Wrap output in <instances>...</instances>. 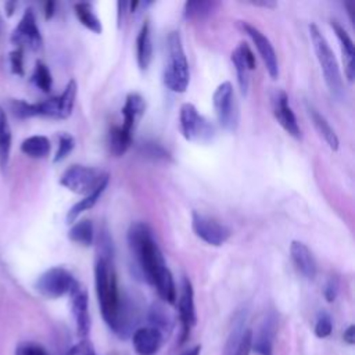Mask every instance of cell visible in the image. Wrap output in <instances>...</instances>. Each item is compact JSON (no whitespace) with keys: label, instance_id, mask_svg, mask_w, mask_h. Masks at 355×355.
Returning <instances> with one entry per match:
<instances>
[{"label":"cell","instance_id":"1","mask_svg":"<svg viewBox=\"0 0 355 355\" xmlns=\"http://www.w3.org/2000/svg\"><path fill=\"white\" fill-rule=\"evenodd\" d=\"M128 244L143 279L155 287L162 301L175 304L178 298L175 280L151 227L144 222L132 223L128 230Z\"/></svg>","mask_w":355,"mask_h":355},{"label":"cell","instance_id":"2","mask_svg":"<svg viewBox=\"0 0 355 355\" xmlns=\"http://www.w3.org/2000/svg\"><path fill=\"white\" fill-rule=\"evenodd\" d=\"M94 284L104 322L114 333L125 336L129 330L130 315L129 305L119 291L114 258L97 257L94 265Z\"/></svg>","mask_w":355,"mask_h":355},{"label":"cell","instance_id":"3","mask_svg":"<svg viewBox=\"0 0 355 355\" xmlns=\"http://www.w3.org/2000/svg\"><path fill=\"white\" fill-rule=\"evenodd\" d=\"M190 82L189 62L183 50L180 33L172 31L166 39V62L164 69V83L175 93H184Z\"/></svg>","mask_w":355,"mask_h":355},{"label":"cell","instance_id":"4","mask_svg":"<svg viewBox=\"0 0 355 355\" xmlns=\"http://www.w3.org/2000/svg\"><path fill=\"white\" fill-rule=\"evenodd\" d=\"M308 28H309V36H311V42H312L316 58L324 78V83L334 98L343 100L344 86H343V78H341V72H340L336 55L330 49L326 37L319 31V28L315 24H311Z\"/></svg>","mask_w":355,"mask_h":355},{"label":"cell","instance_id":"5","mask_svg":"<svg viewBox=\"0 0 355 355\" xmlns=\"http://www.w3.org/2000/svg\"><path fill=\"white\" fill-rule=\"evenodd\" d=\"M179 125L183 137L189 141L208 143L215 136L214 125L205 116H202L191 103L182 104Z\"/></svg>","mask_w":355,"mask_h":355},{"label":"cell","instance_id":"6","mask_svg":"<svg viewBox=\"0 0 355 355\" xmlns=\"http://www.w3.org/2000/svg\"><path fill=\"white\" fill-rule=\"evenodd\" d=\"M212 103L219 125L229 132H234L239 126V105L230 82H222L215 89Z\"/></svg>","mask_w":355,"mask_h":355},{"label":"cell","instance_id":"7","mask_svg":"<svg viewBox=\"0 0 355 355\" xmlns=\"http://www.w3.org/2000/svg\"><path fill=\"white\" fill-rule=\"evenodd\" d=\"M76 283V279L69 270L61 266H53L37 277L35 288L46 298H60L69 294Z\"/></svg>","mask_w":355,"mask_h":355},{"label":"cell","instance_id":"8","mask_svg":"<svg viewBox=\"0 0 355 355\" xmlns=\"http://www.w3.org/2000/svg\"><path fill=\"white\" fill-rule=\"evenodd\" d=\"M103 176L104 173L96 168L86 165H71L61 175L60 184L75 194L87 196L97 187Z\"/></svg>","mask_w":355,"mask_h":355},{"label":"cell","instance_id":"9","mask_svg":"<svg viewBox=\"0 0 355 355\" xmlns=\"http://www.w3.org/2000/svg\"><path fill=\"white\" fill-rule=\"evenodd\" d=\"M191 227L198 239L214 247L222 245L230 237V229L227 226L197 211L191 215Z\"/></svg>","mask_w":355,"mask_h":355},{"label":"cell","instance_id":"10","mask_svg":"<svg viewBox=\"0 0 355 355\" xmlns=\"http://www.w3.org/2000/svg\"><path fill=\"white\" fill-rule=\"evenodd\" d=\"M239 26L252 40L259 57L262 58V62H263L269 76L272 79H276L279 76V62H277V55H276V51H275L270 40L258 28H255L254 25H251L245 21H240Z\"/></svg>","mask_w":355,"mask_h":355},{"label":"cell","instance_id":"11","mask_svg":"<svg viewBox=\"0 0 355 355\" xmlns=\"http://www.w3.org/2000/svg\"><path fill=\"white\" fill-rule=\"evenodd\" d=\"M11 42L17 47H28L37 51L43 46V39L36 24V15L32 8H26L21 21L11 33Z\"/></svg>","mask_w":355,"mask_h":355},{"label":"cell","instance_id":"12","mask_svg":"<svg viewBox=\"0 0 355 355\" xmlns=\"http://www.w3.org/2000/svg\"><path fill=\"white\" fill-rule=\"evenodd\" d=\"M178 311H179V320H180V344H183L190 333L191 329L197 323L196 306H194V290L189 277L182 279L180 284V294L178 298Z\"/></svg>","mask_w":355,"mask_h":355},{"label":"cell","instance_id":"13","mask_svg":"<svg viewBox=\"0 0 355 355\" xmlns=\"http://www.w3.org/2000/svg\"><path fill=\"white\" fill-rule=\"evenodd\" d=\"M71 311L76 326V333L82 340H86L90 330V315H89V298L86 290L79 284L73 286L69 293Z\"/></svg>","mask_w":355,"mask_h":355},{"label":"cell","instance_id":"14","mask_svg":"<svg viewBox=\"0 0 355 355\" xmlns=\"http://www.w3.org/2000/svg\"><path fill=\"white\" fill-rule=\"evenodd\" d=\"M272 105H273V115L276 118V121L279 122V125L295 140L301 139V129L300 125L297 122L295 114L293 112L290 103H288V97L286 94V92L283 90H277L275 92L273 97H272Z\"/></svg>","mask_w":355,"mask_h":355},{"label":"cell","instance_id":"15","mask_svg":"<svg viewBox=\"0 0 355 355\" xmlns=\"http://www.w3.org/2000/svg\"><path fill=\"white\" fill-rule=\"evenodd\" d=\"M277 330V318L273 312H269L262 319L255 336L252 334L251 351L258 355H273V343Z\"/></svg>","mask_w":355,"mask_h":355},{"label":"cell","instance_id":"16","mask_svg":"<svg viewBox=\"0 0 355 355\" xmlns=\"http://www.w3.org/2000/svg\"><path fill=\"white\" fill-rule=\"evenodd\" d=\"M164 343V334L151 327H139L132 336L133 349L137 355H155Z\"/></svg>","mask_w":355,"mask_h":355},{"label":"cell","instance_id":"17","mask_svg":"<svg viewBox=\"0 0 355 355\" xmlns=\"http://www.w3.org/2000/svg\"><path fill=\"white\" fill-rule=\"evenodd\" d=\"M290 257L297 270L308 280H313L318 272L316 261L312 251L298 240H293L290 244Z\"/></svg>","mask_w":355,"mask_h":355},{"label":"cell","instance_id":"18","mask_svg":"<svg viewBox=\"0 0 355 355\" xmlns=\"http://www.w3.org/2000/svg\"><path fill=\"white\" fill-rule=\"evenodd\" d=\"M146 111V101L139 93H129L125 98V104L122 107L123 123L122 128L130 133H133L137 122L143 116Z\"/></svg>","mask_w":355,"mask_h":355},{"label":"cell","instance_id":"19","mask_svg":"<svg viewBox=\"0 0 355 355\" xmlns=\"http://www.w3.org/2000/svg\"><path fill=\"white\" fill-rule=\"evenodd\" d=\"M330 25H331V28H333V31H334V33H336V36L340 42V46H341V53H343V58H344V62H345V69H344L345 76H347L348 82H352L354 76H355L354 42L349 37V35L347 33V31L336 19H331Z\"/></svg>","mask_w":355,"mask_h":355},{"label":"cell","instance_id":"20","mask_svg":"<svg viewBox=\"0 0 355 355\" xmlns=\"http://www.w3.org/2000/svg\"><path fill=\"white\" fill-rule=\"evenodd\" d=\"M108 180H110V175H108V173H104V176H103V179L100 180V183L97 184V187H96L92 193H89L87 196H85L82 200H79L76 204H73V205L69 208V211L67 212V216H65L67 223H73V222H76L78 216H79L82 212H85V211L90 209L92 207H94V204L100 200V197L103 196L104 190L107 189Z\"/></svg>","mask_w":355,"mask_h":355},{"label":"cell","instance_id":"21","mask_svg":"<svg viewBox=\"0 0 355 355\" xmlns=\"http://www.w3.org/2000/svg\"><path fill=\"white\" fill-rule=\"evenodd\" d=\"M136 58H137V65L141 71H146L151 64L153 42H151L148 21H146L139 31V35L136 39Z\"/></svg>","mask_w":355,"mask_h":355},{"label":"cell","instance_id":"22","mask_svg":"<svg viewBox=\"0 0 355 355\" xmlns=\"http://www.w3.org/2000/svg\"><path fill=\"white\" fill-rule=\"evenodd\" d=\"M306 110H308V115L315 126V129L318 130V133L323 137V140L326 141V144L333 150V151H337L338 150V146H340V141H338V137L334 132V129L330 126V123L327 122V119L318 111L315 110L312 105H306Z\"/></svg>","mask_w":355,"mask_h":355},{"label":"cell","instance_id":"23","mask_svg":"<svg viewBox=\"0 0 355 355\" xmlns=\"http://www.w3.org/2000/svg\"><path fill=\"white\" fill-rule=\"evenodd\" d=\"M21 151L28 155L29 158H35V159H42L46 158L50 154L51 150V144L50 140L46 136L42 135H35L31 137H26L22 143H21Z\"/></svg>","mask_w":355,"mask_h":355},{"label":"cell","instance_id":"24","mask_svg":"<svg viewBox=\"0 0 355 355\" xmlns=\"http://www.w3.org/2000/svg\"><path fill=\"white\" fill-rule=\"evenodd\" d=\"M11 143H12V135H11V128L7 119V114L4 108L0 107V168L1 171H6L8 166Z\"/></svg>","mask_w":355,"mask_h":355},{"label":"cell","instance_id":"25","mask_svg":"<svg viewBox=\"0 0 355 355\" xmlns=\"http://www.w3.org/2000/svg\"><path fill=\"white\" fill-rule=\"evenodd\" d=\"M132 144V133L122 126H112L108 133V150L114 157L123 155Z\"/></svg>","mask_w":355,"mask_h":355},{"label":"cell","instance_id":"26","mask_svg":"<svg viewBox=\"0 0 355 355\" xmlns=\"http://www.w3.org/2000/svg\"><path fill=\"white\" fill-rule=\"evenodd\" d=\"M68 239L83 247L92 245L94 241V227L92 220L82 219L73 222V225L68 230Z\"/></svg>","mask_w":355,"mask_h":355},{"label":"cell","instance_id":"27","mask_svg":"<svg viewBox=\"0 0 355 355\" xmlns=\"http://www.w3.org/2000/svg\"><path fill=\"white\" fill-rule=\"evenodd\" d=\"M73 11L79 22L87 28L89 31L100 35L103 32V25L97 14L94 12V8L90 3H76L73 6Z\"/></svg>","mask_w":355,"mask_h":355},{"label":"cell","instance_id":"28","mask_svg":"<svg viewBox=\"0 0 355 355\" xmlns=\"http://www.w3.org/2000/svg\"><path fill=\"white\" fill-rule=\"evenodd\" d=\"M219 3L216 1H186L183 7V17L186 19H202L211 15Z\"/></svg>","mask_w":355,"mask_h":355},{"label":"cell","instance_id":"29","mask_svg":"<svg viewBox=\"0 0 355 355\" xmlns=\"http://www.w3.org/2000/svg\"><path fill=\"white\" fill-rule=\"evenodd\" d=\"M245 316L244 313H240L236 316L234 322H233V329L229 334V338L226 341V345H225V349H223V355H236L237 354V349L240 347V343H241V338H243V334L245 331Z\"/></svg>","mask_w":355,"mask_h":355},{"label":"cell","instance_id":"30","mask_svg":"<svg viewBox=\"0 0 355 355\" xmlns=\"http://www.w3.org/2000/svg\"><path fill=\"white\" fill-rule=\"evenodd\" d=\"M76 93H78L76 82L73 79H71L67 83L64 92L60 96H57L58 107H60V119H67L71 116L73 104H75V98H76Z\"/></svg>","mask_w":355,"mask_h":355},{"label":"cell","instance_id":"31","mask_svg":"<svg viewBox=\"0 0 355 355\" xmlns=\"http://www.w3.org/2000/svg\"><path fill=\"white\" fill-rule=\"evenodd\" d=\"M230 60L234 65V69H236V76H237V83H239V87H240V92L243 96H247L248 93V86H250V69L245 64V61L243 60L239 49H234L232 55H230Z\"/></svg>","mask_w":355,"mask_h":355},{"label":"cell","instance_id":"32","mask_svg":"<svg viewBox=\"0 0 355 355\" xmlns=\"http://www.w3.org/2000/svg\"><path fill=\"white\" fill-rule=\"evenodd\" d=\"M33 85L43 93H49L53 86V78L47 68V65L42 61H36L33 73H32Z\"/></svg>","mask_w":355,"mask_h":355},{"label":"cell","instance_id":"33","mask_svg":"<svg viewBox=\"0 0 355 355\" xmlns=\"http://www.w3.org/2000/svg\"><path fill=\"white\" fill-rule=\"evenodd\" d=\"M150 326L165 334L171 329V318L168 312L158 304H154L148 311Z\"/></svg>","mask_w":355,"mask_h":355},{"label":"cell","instance_id":"34","mask_svg":"<svg viewBox=\"0 0 355 355\" xmlns=\"http://www.w3.org/2000/svg\"><path fill=\"white\" fill-rule=\"evenodd\" d=\"M73 147H75L73 137L68 133H60L58 135V146H57V151L54 154L53 162H61L62 159H65L71 154Z\"/></svg>","mask_w":355,"mask_h":355},{"label":"cell","instance_id":"35","mask_svg":"<svg viewBox=\"0 0 355 355\" xmlns=\"http://www.w3.org/2000/svg\"><path fill=\"white\" fill-rule=\"evenodd\" d=\"M140 153L151 159H169V153L161 144L154 141L141 143Z\"/></svg>","mask_w":355,"mask_h":355},{"label":"cell","instance_id":"36","mask_svg":"<svg viewBox=\"0 0 355 355\" xmlns=\"http://www.w3.org/2000/svg\"><path fill=\"white\" fill-rule=\"evenodd\" d=\"M10 110L14 116L19 119H26L35 116V103H26L24 100H11Z\"/></svg>","mask_w":355,"mask_h":355},{"label":"cell","instance_id":"37","mask_svg":"<svg viewBox=\"0 0 355 355\" xmlns=\"http://www.w3.org/2000/svg\"><path fill=\"white\" fill-rule=\"evenodd\" d=\"M333 320L327 312H320L315 323V334L319 338H326L331 334Z\"/></svg>","mask_w":355,"mask_h":355},{"label":"cell","instance_id":"38","mask_svg":"<svg viewBox=\"0 0 355 355\" xmlns=\"http://www.w3.org/2000/svg\"><path fill=\"white\" fill-rule=\"evenodd\" d=\"M10 67L14 75L24 76L25 68H24V49L17 47L10 53Z\"/></svg>","mask_w":355,"mask_h":355},{"label":"cell","instance_id":"39","mask_svg":"<svg viewBox=\"0 0 355 355\" xmlns=\"http://www.w3.org/2000/svg\"><path fill=\"white\" fill-rule=\"evenodd\" d=\"M15 355H49V352L36 343H22L15 349Z\"/></svg>","mask_w":355,"mask_h":355},{"label":"cell","instance_id":"40","mask_svg":"<svg viewBox=\"0 0 355 355\" xmlns=\"http://www.w3.org/2000/svg\"><path fill=\"white\" fill-rule=\"evenodd\" d=\"M67 355H97L93 345L87 340H80L78 344L71 347Z\"/></svg>","mask_w":355,"mask_h":355},{"label":"cell","instance_id":"41","mask_svg":"<svg viewBox=\"0 0 355 355\" xmlns=\"http://www.w3.org/2000/svg\"><path fill=\"white\" fill-rule=\"evenodd\" d=\"M237 49H239V51H240V54H241L243 60L245 61V64H247L248 69H250V71L255 69V65H257V62H255V55H254L252 50L250 49V46H248L247 43L241 42V43L237 46Z\"/></svg>","mask_w":355,"mask_h":355},{"label":"cell","instance_id":"42","mask_svg":"<svg viewBox=\"0 0 355 355\" xmlns=\"http://www.w3.org/2000/svg\"><path fill=\"white\" fill-rule=\"evenodd\" d=\"M337 294H338V280L336 277H330L326 282V286H324V290H323V295H324L326 301L333 302L336 300Z\"/></svg>","mask_w":355,"mask_h":355},{"label":"cell","instance_id":"43","mask_svg":"<svg viewBox=\"0 0 355 355\" xmlns=\"http://www.w3.org/2000/svg\"><path fill=\"white\" fill-rule=\"evenodd\" d=\"M251 340H252V331L250 329H245L236 355H250L251 354Z\"/></svg>","mask_w":355,"mask_h":355},{"label":"cell","instance_id":"44","mask_svg":"<svg viewBox=\"0 0 355 355\" xmlns=\"http://www.w3.org/2000/svg\"><path fill=\"white\" fill-rule=\"evenodd\" d=\"M343 338H344V341H345L347 344H349V345H354V344H355V326H354V324H349V326L347 327V330H345L344 334H343Z\"/></svg>","mask_w":355,"mask_h":355},{"label":"cell","instance_id":"45","mask_svg":"<svg viewBox=\"0 0 355 355\" xmlns=\"http://www.w3.org/2000/svg\"><path fill=\"white\" fill-rule=\"evenodd\" d=\"M55 12V3L54 1H47L44 4V17L46 19H50Z\"/></svg>","mask_w":355,"mask_h":355},{"label":"cell","instance_id":"46","mask_svg":"<svg viewBox=\"0 0 355 355\" xmlns=\"http://www.w3.org/2000/svg\"><path fill=\"white\" fill-rule=\"evenodd\" d=\"M200 351H201V347L200 345H196L190 349H186L182 355H200Z\"/></svg>","mask_w":355,"mask_h":355},{"label":"cell","instance_id":"47","mask_svg":"<svg viewBox=\"0 0 355 355\" xmlns=\"http://www.w3.org/2000/svg\"><path fill=\"white\" fill-rule=\"evenodd\" d=\"M15 3H6V11H7V15L10 17V15H12V12H14V8H15Z\"/></svg>","mask_w":355,"mask_h":355}]
</instances>
